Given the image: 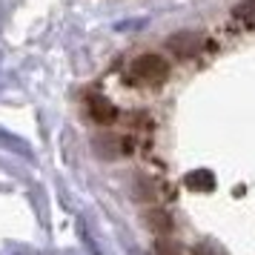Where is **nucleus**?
Listing matches in <instances>:
<instances>
[{
	"label": "nucleus",
	"instance_id": "nucleus-1",
	"mask_svg": "<svg viewBox=\"0 0 255 255\" xmlns=\"http://www.w3.org/2000/svg\"><path fill=\"white\" fill-rule=\"evenodd\" d=\"M132 81L146 83V86H158L169 78V63L161 58V55H140L132 63Z\"/></svg>",
	"mask_w": 255,
	"mask_h": 255
},
{
	"label": "nucleus",
	"instance_id": "nucleus-2",
	"mask_svg": "<svg viewBox=\"0 0 255 255\" xmlns=\"http://www.w3.org/2000/svg\"><path fill=\"white\" fill-rule=\"evenodd\" d=\"M86 109H89V118H92L95 124H101V127L112 124V121L118 118L115 104H112L109 98H104V95H92V98L86 101Z\"/></svg>",
	"mask_w": 255,
	"mask_h": 255
},
{
	"label": "nucleus",
	"instance_id": "nucleus-5",
	"mask_svg": "<svg viewBox=\"0 0 255 255\" xmlns=\"http://www.w3.org/2000/svg\"><path fill=\"white\" fill-rule=\"evenodd\" d=\"M232 17L241 20L244 26H255V0H241V3L232 9Z\"/></svg>",
	"mask_w": 255,
	"mask_h": 255
},
{
	"label": "nucleus",
	"instance_id": "nucleus-3",
	"mask_svg": "<svg viewBox=\"0 0 255 255\" xmlns=\"http://www.w3.org/2000/svg\"><path fill=\"white\" fill-rule=\"evenodd\" d=\"M143 221H146V227L152 232H158V235H169L172 232V218H169V212L161 207H152L143 212Z\"/></svg>",
	"mask_w": 255,
	"mask_h": 255
},
{
	"label": "nucleus",
	"instance_id": "nucleus-4",
	"mask_svg": "<svg viewBox=\"0 0 255 255\" xmlns=\"http://www.w3.org/2000/svg\"><path fill=\"white\" fill-rule=\"evenodd\" d=\"M204 46V37L195 35V32H189V35H175L169 40V49H172L175 55H192L198 49Z\"/></svg>",
	"mask_w": 255,
	"mask_h": 255
},
{
	"label": "nucleus",
	"instance_id": "nucleus-6",
	"mask_svg": "<svg viewBox=\"0 0 255 255\" xmlns=\"http://www.w3.org/2000/svg\"><path fill=\"white\" fill-rule=\"evenodd\" d=\"M155 253L158 255H184V250H181V244L169 241V238L163 235L161 241H158V247H155Z\"/></svg>",
	"mask_w": 255,
	"mask_h": 255
},
{
	"label": "nucleus",
	"instance_id": "nucleus-7",
	"mask_svg": "<svg viewBox=\"0 0 255 255\" xmlns=\"http://www.w3.org/2000/svg\"><path fill=\"white\" fill-rule=\"evenodd\" d=\"M195 255H224V253H215V250H209L207 244H204V247H198L195 250Z\"/></svg>",
	"mask_w": 255,
	"mask_h": 255
}]
</instances>
